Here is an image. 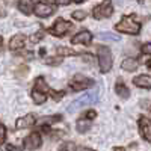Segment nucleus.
Returning a JSON list of instances; mask_svg holds the SVG:
<instances>
[{
  "label": "nucleus",
  "instance_id": "26",
  "mask_svg": "<svg viewBox=\"0 0 151 151\" xmlns=\"http://www.w3.org/2000/svg\"><path fill=\"white\" fill-rule=\"evenodd\" d=\"M5 151H20V150H18V148H15L14 145H6Z\"/></svg>",
  "mask_w": 151,
  "mask_h": 151
},
{
  "label": "nucleus",
  "instance_id": "11",
  "mask_svg": "<svg viewBox=\"0 0 151 151\" xmlns=\"http://www.w3.org/2000/svg\"><path fill=\"white\" fill-rule=\"evenodd\" d=\"M26 44V36L23 33H18L15 36H12V40L9 41V48L11 50H21Z\"/></svg>",
  "mask_w": 151,
  "mask_h": 151
},
{
  "label": "nucleus",
  "instance_id": "18",
  "mask_svg": "<svg viewBox=\"0 0 151 151\" xmlns=\"http://www.w3.org/2000/svg\"><path fill=\"white\" fill-rule=\"evenodd\" d=\"M100 40L103 41H119V36L115 35V33H109V32H103V33H98L97 35Z\"/></svg>",
  "mask_w": 151,
  "mask_h": 151
},
{
  "label": "nucleus",
  "instance_id": "8",
  "mask_svg": "<svg viewBox=\"0 0 151 151\" xmlns=\"http://www.w3.org/2000/svg\"><path fill=\"white\" fill-rule=\"evenodd\" d=\"M91 41H92V35H91V32H88V30L79 32L76 36H73V40H71L73 44H83V45H89Z\"/></svg>",
  "mask_w": 151,
  "mask_h": 151
},
{
  "label": "nucleus",
  "instance_id": "17",
  "mask_svg": "<svg viewBox=\"0 0 151 151\" xmlns=\"http://www.w3.org/2000/svg\"><path fill=\"white\" fill-rule=\"evenodd\" d=\"M32 100H33L35 104H42L47 100V95H45V92H42V91H40V89L35 88V89L32 91Z\"/></svg>",
  "mask_w": 151,
  "mask_h": 151
},
{
  "label": "nucleus",
  "instance_id": "28",
  "mask_svg": "<svg viewBox=\"0 0 151 151\" xmlns=\"http://www.w3.org/2000/svg\"><path fill=\"white\" fill-rule=\"evenodd\" d=\"M56 3H59V5H68L70 0H56Z\"/></svg>",
  "mask_w": 151,
  "mask_h": 151
},
{
  "label": "nucleus",
  "instance_id": "3",
  "mask_svg": "<svg viewBox=\"0 0 151 151\" xmlns=\"http://www.w3.org/2000/svg\"><path fill=\"white\" fill-rule=\"evenodd\" d=\"M98 64L101 73H109L112 68V53L109 47H100L98 48Z\"/></svg>",
  "mask_w": 151,
  "mask_h": 151
},
{
  "label": "nucleus",
  "instance_id": "4",
  "mask_svg": "<svg viewBox=\"0 0 151 151\" xmlns=\"http://www.w3.org/2000/svg\"><path fill=\"white\" fill-rule=\"evenodd\" d=\"M112 14H113V6H112L110 0H104L101 5L95 6L94 11H92V15H94L95 18H98V20H100V18H107V17H110Z\"/></svg>",
  "mask_w": 151,
  "mask_h": 151
},
{
  "label": "nucleus",
  "instance_id": "27",
  "mask_svg": "<svg viewBox=\"0 0 151 151\" xmlns=\"http://www.w3.org/2000/svg\"><path fill=\"white\" fill-rule=\"evenodd\" d=\"M60 60H62V59H56V60H55V59H48L47 64H53V65L56 64V65H58V64H60Z\"/></svg>",
  "mask_w": 151,
  "mask_h": 151
},
{
  "label": "nucleus",
  "instance_id": "7",
  "mask_svg": "<svg viewBox=\"0 0 151 151\" xmlns=\"http://www.w3.org/2000/svg\"><path fill=\"white\" fill-rule=\"evenodd\" d=\"M41 144H42V139H41L40 133H30L26 139H24V147L27 150H36V148L41 147Z\"/></svg>",
  "mask_w": 151,
  "mask_h": 151
},
{
  "label": "nucleus",
  "instance_id": "9",
  "mask_svg": "<svg viewBox=\"0 0 151 151\" xmlns=\"http://www.w3.org/2000/svg\"><path fill=\"white\" fill-rule=\"evenodd\" d=\"M139 130H141L145 141H151V122L147 116L139 118Z\"/></svg>",
  "mask_w": 151,
  "mask_h": 151
},
{
  "label": "nucleus",
  "instance_id": "23",
  "mask_svg": "<svg viewBox=\"0 0 151 151\" xmlns=\"http://www.w3.org/2000/svg\"><path fill=\"white\" fill-rule=\"evenodd\" d=\"M95 115H97L95 110H89V112H88L86 115H85V119H94V118H95Z\"/></svg>",
  "mask_w": 151,
  "mask_h": 151
},
{
  "label": "nucleus",
  "instance_id": "24",
  "mask_svg": "<svg viewBox=\"0 0 151 151\" xmlns=\"http://www.w3.org/2000/svg\"><path fill=\"white\" fill-rule=\"evenodd\" d=\"M142 53H145V55H150V53H151V45H150V44H145V45L142 47Z\"/></svg>",
  "mask_w": 151,
  "mask_h": 151
},
{
  "label": "nucleus",
  "instance_id": "12",
  "mask_svg": "<svg viewBox=\"0 0 151 151\" xmlns=\"http://www.w3.org/2000/svg\"><path fill=\"white\" fill-rule=\"evenodd\" d=\"M35 122H36V119L33 115H26V116H21L20 119H17L15 125H17V129H29Z\"/></svg>",
  "mask_w": 151,
  "mask_h": 151
},
{
  "label": "nucleus",
  "instance_id": "29",
  "mask_svg": "<svg viewBox=\"0 0 151 151\" xmlns=\"http://www.w3.org/2000/svg\"><path fill=\"white\" fill-rule=\"evenodd\" d=\"M76 151H94V150H89V148H83V147H79Z\"/></svg>",
  "mask_w": 151,
  "mask_h": 151
},
{
  "label": "nucleus",
  "instance_id": "22",
  "mask_svg": "<svg viewBox=\"0 0 151 151\" xmlns=\"http://www.w3.org/2000/svg\"><path fill=\"white\" fill-rule=\"evenodd\" d=\"M5 137H6V129H5V125H2V124H0V145L3 144Z\"/></svg>",
  "mask_w": 151,
  "mask_h": 151
},
{
  "label": "nucleus",
  "instance_id": "19",
  "mask_svg": "<svg viewBox=\"0 0 151 151\" xmlns=\"http://www.w3.org/2000/svg\"><path fill=\"white\" fill-rule=\"evenodd\" d=\"M88 129H91L89 119H79V122H77V132L85 133V132H88Z\"/></svg>",
  "mask_w": 151,
  "mask_h": 151
},
{
  "label": "nucleus",
  "instance_id": "21",
  "mask_svg": "<svg viewBox=\"0 0 151 151\" xmlns=\"http://www.w3.org/2000/svg\"><path fill=\"white\" fill-rule=\"evenodd\" d=\"M73 18L74 20H85L86 18V12L85 11H74L73 12Z\"/></svg>",
  "mask_w": 151,
  "mask_h": 151
},
{
  "label": "nucleus",
  "instance_id": "20",
  "mask_svg": "<svg viewBox=\"0 0 151 151\" xmlns=\"http://www.w3.org/2000/svg\"><path fill=\"white\" fill-rule=\"evenodd\" d=\"M58 55L59 56H67V55H71V56H76L77 53L71 48H67V47H58Z\"/></svg>",
  "mask_w": 151,
  "mask_h": 151
},
{
  "label": "nucleus",
  "instance_id": "10",
  "mask_svg": "<svg viewBox=\"0 0 151 151\" xmlns=\"http://www.w3.org/2000/svg\"><path fill=\"white\" fill-rule=\"evenodd\" d=\"M33 12H35L38 17H48V15H52L53 12H55V8L41 2V3H36V5H35Z\"/></svg>",
  "mask_w": 151,
  "mask_h": 151
},
{
  "label": "nucleus",
  "instance_id": "32",
  "mask_svg": "<svg viewBox=\"0 0 151 151\" xmlns=\"http://www.w3.org/2000/svg\"><path fill=\"white\" fill-rule=\"evenodd\" d=\"M0 45H2V38H0Z\"/></svg>",
  "mask_w": 151,
  "mask_h": 151
},
{
  "label": "nucleus",
  "instance_id": "15",
  "mask_svg": "<svg viewBox=\"0 0 151 151\" xmlns=\"http://www.w3.org/2000/svg\"><path fill=\"white\" fill-rule=\"evenodd\" d=\"M115 92H116L121 98H127V97L130 95L129 88L124 85V82H122V80H118V82H116V85H115Z\"/></svg>",
  "mask_w": 151,
  "mask_h": 151
},
{
  "label": "nucleus",
  "instance_id": "16",
  "mask_svg": "<svg viewBox=\"0 0 151 151\" xmlns=\"http://www.w3.org/2000/svg\"><path fill=\"white\" fill-rule=\"evenodd\" d=\"M18 9L23 12V14L29 15L30 12L33 11V2L32 0H20L18 2Z\"/></svg>",
  "mask_w": 151,
  "mask_h": 151
},
{
  "label": "nucleus",
  "instance_id": "1",
  "mask_svg": "<svg viewBox=\"0 0 151 151\" xmlns=\"http://www.w3.org/2000/svg\"><path fill=\"white\" fill-rule=\"evenodd\" d=\"M100 91H101V88L97 86L95 89H92L91 92H86V94L80 95L79 98H76L74 101L68 106V112H70V113H74V112L80 110L82 107H85V106H88V104L97 103L98 98H100Z\"/></svg>",
  "mask_w": 151,
  "mask_h": 151
},
{
  "label": "nucleus",
  "instance_id": "31",
  "mask_svg": "<svg viewBox=\"0 0 151 151\" xmlns=\"http://www.w3.org/2000/svg\"><path fill=\"white\" fill-rule=\"evenodd\" d=\"M3 15H5V12H3V11H0V17H3Z\"/></svg>",
  "mask_w": 151,
  "mask_h": 151
},
{
  "label": "nucleus",
  "instance_id": "25",
  "mask_svg": "<svg viewBox=\"0 0 151 151\" xmlns=\"http://www.w3.org/2000/svg\"><path fill=\"white\" fill-rule=\"evenodd\" d=\"M42 36H44V32H40V33H36L35 36H32V41H35V42H36V41L40 40V38H42Z\"/></svg>",
  "mask_w": 151,
  "mask_h": 151
},
{
  "label": "nucleus",
  "instance_id": "14",
  "mask_svg": "<svg viewBox=\"0 0 151 151\" xmlns=\"http://www.w3.org/2000/svg\"><path fill=\"white\" fill-rule=\"evenodd\" d=\"M137 67H139V62H137L136 59H133V58L124 59V60H122V64H121V68L125 70V71H134Z\"/></svg>",
  "mask_w": 151,
  "mask_h": 151
},
{
  "label": "nucleus",
  "instance_id": "6",
  "mask_svg": "<svg viewBox=\"0 0 151 151\" xmlns=\"http://www.w3.org/2000/svg\"><path fill=\"white\" fill-rule=\"evenodd\" d=\"M70 29H71V23L62 20V18H58L56 23L53 24V27H52V33L56 35V36H62V35H65Z\"/></svg>",
  "mask_w": 151,
  "mask_h": 151
},
{
  "label": "nucleus",
  "instance_id": "13",
  "mask_svg": "<svg viewBox=\"0 0 151 151\" xmlns=\"http://www.w3.org/2000/svg\"><path fill=\"white\" fill-rule=\"evenodd\" d=\"M133 83L136 86H139V88H145V89H148V88H151V77L147 76V74L137 76V77L133 79Z\"/></svg>",
  "mask_w": 151,
  "mask_h": 151
},
{
  "label": "nucleus",
  "instance_id": "5",
  "mask_svg": "<svg viewBox=\"0 0 151 151\" xmlns=\"http://www.w3.org/2000/svg\"><path fill=\"white\" fill-rule=\"evenodd\" d=\"M94 85V80L83 77V76H79V77H74V80L70 82V88L73 91H82V89H88L89 86Z\"/></svg>",
  "mask_w": 151,
  "mask_h": 151
},
{
  "label": "nucleus",
  "instance_id": "30",
  "mask_svg": "<svg viewBox=\"0 0 151 151\" xmlns=\"http://www.w3.org/2000/svg\"><path fill=\"white\" fill-rule=\"evenodd\" d=\"M74 2H77V3H82V2H85V0H74Z\"/></svg>",
  "mask_w": 151,
  "mask_h": 151
},
{
  "label": "nucleus",
  "instance_id": "2",
  "mask_svg": "<svg viewBox=\"0 0 151 151\" xmlns=\"http://www.w3.org/2000/svg\"><path fill=\"white\" fill-rule=\"evenodd\" d=\"M115 29L118 32H122V33H130V35H136V33H139L141 30V24L134 21L133 17H124L116 26Z\"/></svg>",
  "mask_w": 151,
  "mask_h": 151
}]
</instances>
